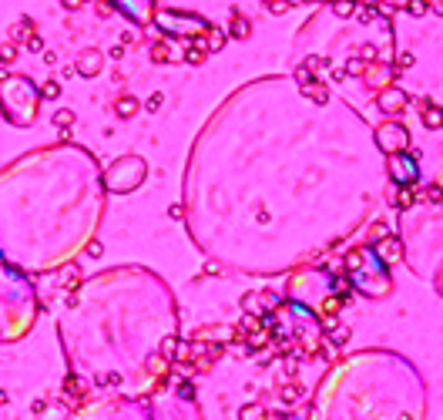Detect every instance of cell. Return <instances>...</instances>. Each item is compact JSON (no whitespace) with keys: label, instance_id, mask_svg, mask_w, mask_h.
<instances>
[{"label":"cell","instance_id":"9c48e42d","mask_svg":"<svg viewBox=\"0 0 443 420\" xmlns=\"http://www.w3.org/2000/svg\"><path fill=\"white\" fill-rule=\"evenodd\" d=\"M37 34V24L30 17H20V24H17V40H27V37H34Z\"/></svg>","mask_w":443,"mask_h":420},{"label":"cell","instance_id":"277c9868","mask_svg":"<svg viewBox=\"0 0 443 420\" xmlns=\"http://www.w3.org/2000/svg\"><path fill=\"white\" fill-rule=\"evenodd\" d=\"M205 40H208V51H222V47H225V40H229V34L208 24V27H205Z\"/></svg>","mask_w":443,"mask_h":420},{"label":"cell","instance_id":"603a6c76","mask_svg":"<svg viewBox=\"0 0 443 420\" xmlns=\"http://www.w3.org/2000/svg\"><path fill=\"white\" fill-rule=\"evenodd\" d=\"M84 252H88V256H91V259H101V256H104V246H101V242H97V239H91V242H88V249H84Z\"/></svg>","mask_w":443,"mask_h":420},{"label":"cell","instance_id":"3957f363","mask_svg":"<svg viewBox=\"0 0 443 420\" xmlns=\"http://www.w3.org/2000/svg\"><path fill=\"white\" fill-rule=\"evenodd\" d=\"M302 95H306L309 101H316V104H326V101H329V91H326V84H319V81H312V84H306V88H302Z\"/></svg>","mask_w":443,"mask_h":420},{"label":"cell","instance_id":"d6986e66","mask_svg":"<svg viewBox=\"0 0 443 420\" xmlns=\"http://www.w3.org/2000/svg\"><path fill=\"white\" fill-rule=\"evenodd\" d=\"M306 67H309V71H326V67H329V58L312 54V58H306Z\"/></svg>","mask_w":443,"mask_h":420},{"label":"cell","instance_id":"f1b7e54d","mask_svg":"<svg viewBox=\"0 0 443 420\" xmlns=\"http://www.w3.org/2000/svg\"><path fill=\"white\" fill-rule=\"evenodd\" d=\"M332 289H336V292H339V299H346V289H349V279H336V283H332Z\"/></svg>","mask_w":443,"mask_h":420},{"label":"cell","instance_id":"7bdbcfd3","mask_svg":"<svg viewBox=\"0 0 443 420\" xmlns=\"http://www.w3.org/2000/svg\"><path fill=\"white\" fill-rule=\"evenodd\" d=\"M353 3H356V0H353Z\"/></svg>","mask_w":443,"mask_h":420},{"label":"cell","instance_id":"f546056e","mask_svg":"<svg viewBox=\"0 0 443 420\" xmlns=\"http://www.w3.org/2000/svg\"><path fill=\"white\" fill-rule=\"evenodd\" d=\"M376 51H380L376 44H363V61H376Z\"/></svg>","mask_w":443,"mask_h":420},{"label":"cell","instance_id":"ac0fdd59","mask_svg":"<svg viewBox=\"0 0 443 420\" xmlns=\"http://www.w3.org/2000/svg\"><path fill=\"white\" fill-rule=\"evenodd\" d=\"M430 3H433V0H410V3H406V10H410L413 17H420V14H426V7H430Z\"/></svg>","mask_w":443,"mask_h":420},{"label":"cell","instance_id":"b9f144b4","mask_svg":"<svg viewBox=\"0 0 443 420\" xmlns=\"http://www.w3.org/2000/svg\"><path fill=\"white\" fill-rule=\"evenodd\" d=\"M289 3H295V0H289Z\"/></svg>","mask_w":443,"mask_h":420},{"label":"cell","instance_id":"836d02e7","mask_svg":"<svg viewBox=\"0 0 443 420\" xmlns=\"http://www.w3.org/2000/svg\"><path fill=\"white\" fill-rule=\"evenodd\" d=\"M410 64H413V54H400V58H396V71H403Z\"/></svg>","mask_w":443,"mask_h":420},{"label":"cell","instance_id":"e0dca14e","mask_svg":"<svg viewBox=\"0 0 443 420\" xmlns=\"http://www.w3.org/2000/svg\"><path fill=\"white\" fill-rule=\"evenodd\" d=\"M151 61H154V64L168 61V44H161V40H158V44H151Z\"/></svg>","mask_w":443,"mask_h":420},{"label":"cell","instance_id":"4316f807","mask_svg":"<svg viewBox=\"0 0 443 420\" xmlns=\"http://www.w3.org/2000/svg\"><path fill=\"white\" fill-rule=\"evenodd\" d=\"M27 44V51H44V40H40V34H34V37H27L24 40Z\"/></svg>","mask_w":443,"mask_h":420},{"label":"cell","instance_id":"8992f818","mask_svg":"<svg viewBox=\"0 0 443 420\" xmlns=\"http://www.w3.org/2000/svg\"><path fill=\"white\" fill-rule=\"evenodd\" d=\"M40 97H44V101H58L60 97V81L58 77H47V81L40 84Z\"/></svg>","mask_w":443,"mask_h":420},{"label":"cell","instance_id":"83f0119b","mask_svg":"<svg viewBox=\"0 0 443 420\" xmlns=\"http://www.w3.org/2000/svg\"><path fill=\"white\" fill-rule=\"evenodd\" d=\"M178 397H181V400H192V397H195V387H192V383H181V387H178Z\"/></svg>","mask_w":443,"mask_h":420},{"label":"cell","instance_id":"7a4b0ae2","mask_svg":"<svg viewBox=\"0 0 443 420\" xmlns=\"http://www.w3.org/2000/svg\"><path fill=\"white\" fill-rule=\"evenodd\" d=\"M77 71L84 77H94L97 71H101V51H88V54L81 58V64H77Z\"/></svg>","mask_w":443,"mask_h":420},{"label":"cell","instance_id":"7402d4cb","mask_svg":"<svg viewBox=\"0 0 443 420\" xmlns=\"http://www.w3.org/2000/svg\"><path fill=\"white\" fill-rule=\"evenodd\" d=\"M202 61H205V51H195V47L185 51V64H202Z\"/></svg>","mask_w":443,"mask_h":420},{"label":"cell","instance_id":"9a60e30c","mask_svg":"<svg viewBox=\"0 0 443 420\" xmlns=\"http://www.w3.org/2000/svg\"><path fill=\"white\" fill-rule=\"evenodd\" d=\"M299 397H302V390L295 387V383H289V387H282V403H299Z\"/></svg>","mask_w":443,"mask_h":420},{"label":"cell","instance_id":"5b68a950","mask_svg":"<svg viewBox=\"0 0 443 420\" xmlns=\"http://www.w3.org/2000/svg\"><path fill=\"white\" fill-rule=\"evenodd\" d=\"M115 111H118V118H131V115H135V111H138V97H131V95L118 97Z\"/></svg>","mask_w":443,"mask_h":420},{"label":"cell","instance_id":"484cf974","mask_svg":"<svg viewBox=\"0 0 443 420\" xmlns=\"http://www.w3.org/2000/svg\"><path fill=\"white\" fill-rule=\"evenodd\" d=\"M188 47H195V51H205V54H208V40H205V34L192 37V44H188Z\"/></svg>","mask_w":443,"mask_h":420},{"label":"cell","instance_id":"5bb4252c","mask_svg":"<svg viewBox=\"0 0 443 420\" xmlns=\"http://www.w3.org/2000/svg\"><path fill=\"white\" fill-rule=\"evenodd\" d=\"M376 14H380L376 7H359V10H353V17L359 20V24H373V20H376Z\"/></svg>","mask_w":443,"mask_h":420},{"label":"cell","instance_id":"d6a6232c","mask_svg":"<svg viewBox=\"0 0 443 420\" xmlns=\"http://www.w3.org/2000/svg\"><path fill=\"white\" fill-rule=\"evenodd\" d=\"M410 202H413L410 189H400V195H396V205H410Z\"/></svg>","mask_w":443,"mask_h":420},{"label":"cell","instance_id":"8d00e7d4","mask_svg":"<svg viewBox=\"0 0 443 420\" xmlns=\"http://www.w3.org/2000/svg\"><path fill=\"white\" fill-rule=\"evenodd\" d=\"M111 58H115V61L124 58V44H115V47H111Z\"/></svg>","mask_w":443,"mask_h":420},{"label":"cell","instance_id":"ab89813d","mask_svg":"<svg viewBox=\"0 0 443 420\" xmlns=\"http://www.w3.org/2000/svg\"><path fill=\"white\" fill-rule=\"evenodd\" d=\"M168 215H172V219H181L185 212H181V205H172V209H168Z\"/></svg>","mask_w":443,"mask_h":420},{"label":"cell","instance_id":"e575fe53","mask_svg":"<svg viewBox=\"0 0 443 420\" xmlns=\"http://www.w3.org/2000/svg\"><path fill=\"white\" fill-rule=\"evenodd\" d=\"M64 3V10H81L84 7V0H60Z\"/></svg>","mask_w":443,"mask_h":420},{"label":"cell","instance_id":"44dd1931","mask_svg":"<svg viewBox=\"0 0 443 420\" xmlns=\"http://www.w3.org/2000/svg\"><path fill=\"white\" fill-rule=\"evenodd\" d=\"M161 104H165V95H161V91H154V95L148 97V104H145V108H148V111H161Z\"/></svg>","mask_w":443,"mask_h":420},{"label":"cell","instance_id":"30bf717a","mask_svg":"<svg viewBox=\"0 0 443 420\" xmlns=\"http://www.w3.org/2000/svg\"><path fill=\"white\" fill-rule=\"evenodd\" d=\"M400 101H403V95H400V91H389V95H383V108L389 111V115H396V111L403 108Z\"/></svg>","mask_w":443,"mask_h":420},{"label":"cell","instance_id":"60d3db41","mask_svg":"<svg viewBox=\"0 0 443 420\" xmlns=\"http://www.w3.org/2000/svg\"><path fill=\"white\" fill-rule=\"evenodd\" d=\"M323 326H326L329 333H332V329H336V316H326V320H323Z\"/></svg>","mask_w":443,"mask_h":420},{"label":"cell","instance_id":"f35d334b","mask_svg":"<svg viewBox=\"0 0 443 420\" xmlns=\"http://www.w3.org/2000/svg\"><path fill=\"white\" fill-rule=\"evenodd\" d=\"M426 198H433V202H440V198H443V192H440V189H430V192H426Z\"/></svg>","mask_w":443,"mask_h":420},{"label":"cell","instance_id":"ffe728a7","mask_svg":"<svg viewBox=\"0 0 443 420\" xmlns=\"http://www.w3.org/2000/svg\"><path fill=\"white\" fill-rule=\"evenodd\" d=\"M295 81H299V88H306V84H312V71H309L306 64H302V67H295Z\"/></svg>","mask_w":443,"mask_h":420},{"label":"cell","instance_id":"7c38bea8","mask_svg":"<svg viewBox=\"0 0 443 420\" xmlns=\"http://www.w3.org/2000/svg\"><path fill=\"white\" fill-rule=\"evenodd\" d=\"M17 44H0V64H3V67H7V64H14V61H17Z\"/></svg>","mask_w":443,"mask_h":420},{"label":"cell","instance_id":"cb8c5ba5","mask_svg":"<svg viewBox=\"0 0 443 420\" xmlns=\"http://www.w3.org/2000/svg\"><path fill=\"white\" fill-rule=\"evenodd\" d=\"M349 340V329H343V326H336L332 329V346H343Z\"/></svg>","mask_w":443,"mask_h":420},{"label":"cell","instance_id":"8fae6325","mask_svg":"<svg viewBox=\"0 0 443 420\" xmlns=\"http://www.w3.org/2000/svg\"><path fill=\"white\" fill-rule=\"evenodd\" d=\"M178 340H175V336H168V340H165V343H161V350H158V356H165V360H175V356H178Z\"/></svg>","mask_w":443,"mask_h":420},{"label":"cell","instance_id":"52a82bcc","mask_svg":"<svg viewBox=\"0 0 443 420\" xmlns=\"http://www.w3.org/2000/svg\"><path fill=\"white\" fill-rule=\"evenodd\" d=\"M423 125L426 128H440L443 125V111L440 108H433V104H426L423 108Z\"/></svg>","mask_w":443,"mask_h":420},{"label":"cell","instance_id":"d4e9b609","mask_svg":"<svg viewBox=\"0 0 443 420\" xmlns=\"http://www.w3.org/2000/svg\"><path fill=\"white\" fill-rule=\"evenodd\" d=\"M266 7H269L272 14H282V10L289 7V0H266Z\"/></svg>","mask_w":443,"mask_h":420},{"label":"cell","instance_id":"1f68e13d","mask_svg":"<svg viewBox=\"0 0 443 420\" xmlns=\"http://www.w3.org/2000/svg\"><path fill=\"white\" fill-rule=\"evenodd\" d=\"M363 67H366V61H349V64H346V74H359Z\"/></svg>","mask_w":443,"mask_h":420},{"label":"cell","instance_id":"4dcf8cb0","mask_svg":"<svg viewBox=\"0 0 443 420\" xmlns=\"http://www.w3.org/2000/svg\"><path fill=\"white\" fill-rule=\"evenodd\" d=\"M262 417V407H249V410H242V420H259Z\"/></svg>","mask_w":443,"mask_h":420},{"label":"cell","instance_id":"6da1fadb","mask_svg":"<svg viewBox=\"0 0 443 420\" xmlns=\"http://www.w3.org/2000/svg\"><path fill=\"white\" fill-rule=\"evenodd\" d=\"M225 34H229V37H235V40H245V37L252 34V20L242 17L238 10H232V27L225 31Z\"/></svg>","mask_w":443,"mask_h":420},{"label":"cell","instance_id":"ba28073f","mask_svg":"<svg viewBox=\"0 0 443 420\" xmlns=\"http://www.w3.org/2000/svg\"><path fill=\"white\" fill-rule=\"evenodd\" d=\"M71 125H74V111H67V108L54 111V128H58V131H67Z\"/></svg>","mask_w":443,"mask_h":420},{"label":"cell","instance_id":"4fadbf2b","mask_svg":"<svg viewBox=\"0 0 443 420\" xmlns=\"http://www.w3.org/2000/svg\"><path fill=\"white\" fill-rule=\"evenodd\" d=\"M353 10H356L353 0H336V3H332V14H336V17H353Z\"/></svg>","mask_w":443,"mask_h":420},{"label":"cell","instance_id":"2e32d148","mask_svg":"<svg viewBox=\"0 0 443 420\" xmlns=\"http://www.w3.org/2000/svg\"><path fill=\"white\" fill-rule=\"evenodd\" d=\"M255 329H259V323H255V316H245L242 323L235 326V336H242V333L249 336V333H255Z\"/></svg>","mask_w":443,"mask_h":420},{"label":"cell","instance_id":"d590c367","mask_svg":"<svg viewBox=\"0 0 443 420\" xmlns=\"http://www.w3.org/2000/svg\"><path fill=\"white\" fill-rule=\"evenodd\" d=\"M396 252H400V242H396V239H389V242H386V256H396Z\"/></svg>","mask_w":443,"mask_h":420},{"label":"cell","instance_id":"74e56055","mask_svg":"<svg viewBox=\"0 0 443 420\" xmlns=\"http://www.w3.org/2000/svg\"><path fill=\"white\" fill-rule=\"evenodd\" d=\"M346 67H336V71H332V81H346Z\"/></svg>","mask_w":443,"mask_h":420}]
</instances>
